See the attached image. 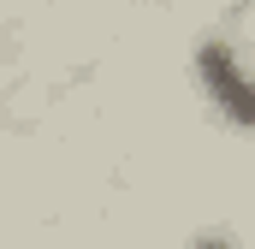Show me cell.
<instances>
[{"label":"cell","instance_id":"6da1fadb","mask_svg":"<svg viewBox=\"0 0 255 249\" xmlns=\"http://www.w3.org/2000/svg\"><path fill=\"white\" fill-rule=\"evenodd\" d=\"M196 83L220 107V119H232L238 130H255V65L244 60V48H232L226 36H208L196 48Z\"/></svg>","mask_w":255,"mask_h":249},{"label":"cell","instance_id":"7a4b0ae2","mask_svg":"<svg viewBox=\"0 0 255 249\" xmlns=\"http://www.w3.org/2000/svg\"><path fill=\"white\" fill-rule=\"evenodd\" d=\"M196 249H238V244H226V238H202Z\"/></svg>","mask_w":255,"mask_h":249}]
</instances>
